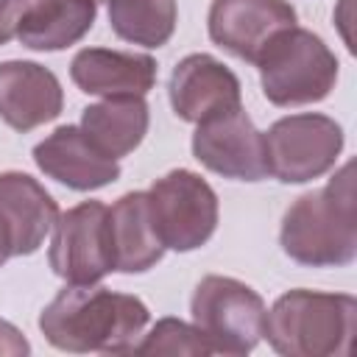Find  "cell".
<instances>
[{
	"label": "cell",
	"instance_id": "ba28073f",
	"mask_svg": "<svg viewBox=\"0 0 357 357\" xmlns=\"http://www.w3.org/2000/svg\"><path fill=\"white\" fill-rule=\"evenodd\" d=\"M47 262L56 276L70 284H95L114 271L109 206L84 201L59 215L47 248Z\"/></svg>",
	"mask_w": 357,
	"mask_h": 357
},
{
	"label": "cell",
	"instance_id": "8992f818",
	"mask_svg": "<svg viewBox=\"0 0 357 357\" xmlns=\"http://www.w3.org/2000/svg\"><path fill=\"white\" fill-rule=\"evenodd\" d=\"M343 151V128L318 112L287 114L265 131L268 176L282 184H304L329 173Z\"/></svg>",
	"mask_w": 357,
	"mask_h": 357
},
{
	"label": "cell",
	"instance_id": "2e32d148",
	"mask_svg": "<svg viewBox=\"0 0 357 357\" xmlns=\"http://www.w3.org/2000/svg\"><path fill=\"white\" fill-rule=\"evenodd\" d=\"M98 14V0H28L17 39L31 50H64L81 42Z\"/></svg>",
	"mask_w": 357,
	"mask_h": 357
},
{
	"label": "cell",
	"instance_id": "e0dca14e",
	"mask_svg": "<svg viewBox=\"0 0 357 357\" xmlns=\"http://www.w3.org/2000/svg\"><path fill=\"white\" fill-rule=\"evenodd\" d=\"M112 226V248H114V271L120 273H145L165 257V243L156 234L151 220L148 195L126 192L109 206Z\"/></svg>",
	"mask_w": 357,
	"mask_h": 357
},
{
	"label": "cell",
	"instance_id": "5bb4252c",
	"mask_svg": "<svg viewBox=\"0 0 357 357\" xmlns=\"http://www.w3.org/2000/svg\"><path fill=\"white\" fill-rule=\"evenodd\" d=\"M73 84L100 98H145L156 84V61L145 53L84 47L70 61Z\"/></svg>",
	"mask_w": 357,
	"mask_h": 357
},
{
	"label": "cell",
	"instance_id": "3957f363",
	"mask_svg": "<svg viewBox=\"0 0 357 357\" xmlns=\"http://www.w3.org/2000/svg\"><path fill=\"white\" fill-rule=\"evenodd\" d=\"M357 332V301L349 293L290 290L265 312V337L287 357H349Z\"/></svg>",
	"mask_w": 357,
	"mask_h": 357
},
{
	"label": "cell",
	"instance_id": "44dd1931",
	"mask_svg": "<svg viewBox=\"0 0 357 357\" xmlns=\"http://www.w3.org/2000/svg\"><path fill=\"white\" fill-rule=\"evenodd\" d=\"M28 0H0V45L17 36V22L25 11Z\"/></svg>",
	"mask_w": 357,
	"mask_h": 357
},
{
	"label": "cell",
	"instance_id": "7a4b0ae2",
	"mask_svg": "<svg viewBox=\"0 0 357 357\" xmlns=\"http://www.w3.org/2000/svg\"><path fill=\"white\" fill-rule=\"evenodd\" d=\"M282 251L307 268H343L357 257L354 162H346L321 190L304 192L282 218Z\"/></svg>",
	"mask_w": 357,
	"mask_h": 357
},
{
	"label": "cell",
	"instance_id": "277c9868",
	"mask_svg": "<svg viewBox=\"0 0 357 357\" xmlns=\"http://www.w3.org/2000/svg\"><path fill=\"white\" fill-rule=\"evenodd\" d=\"M259 84L273 106H307L324 100L337 84V59L307 28L279 31L257 56Z\"/></svg>",
	"mask_w": 357,
	"mask_h": 357
},
{
	"label": "cell",
	"instance_id": "7402d4cb",
	"mask_svg": "<svg viewBox=\"0 0 357 357\" xmlns=\"http://www.w3.org/2000/svg\"><path fill=\"white\" fill-rule=\"evenodd\" d=\"M28 351H31V346L22 337V332L14 324L0 318V354L3 357H20V354H28Z\"/></svg>",
	"mask_w": 357,
	"mask_h": 357
},
{
	"label": "cell",
	"instance_id": "4fadbf2b",
	"mask_svg": "<svg viewBox=\"0 0 357 357\" xmlns=\"http://www.w3.org/2000/svg\"><path fill=\"white\" fill-rule=\"evenodd\" d=\"M64 92L59 78L36 61L0 64V117L14 131H31L61 114Z\"/></svg>",
	"mask_w": 357,
	"mask_h": 357
},
{
	"label": "cell",
	"instance_id": "ac0fdd59",
	"mask_svg": "<svg viewBox=\"0 0 357 357\" xmlns=\"http://www.w3.org/2000/svg\"><path fill=\"white\" fill-rule=\"evenodd\" d=\"M148 103L142 98H103L81 112V131L109 159L128 156L148 134Z\"/></svg>",
	"mask_w": 357,
	"mask_h": 357
},
{
	"label": "cell",
	"instance_id": "ffe728a7",
	"mask_svg": "<svg viewBox=\"0 0 357 357\" xmlns=\"http://www.w3.org/2000/svg\"><path fill=\"white\" fill-rule=\"evenodd\" d=\"M131 354H190L204 357L212 354V346L198 332L195 324H184L178 318H162L156 326L142 335V340L134 346Z\"/></svg>",
	"mask_w": 357,
	"mask_h": 357
},
{
	"label": "cell",
	"instance_id": "30bf717a",
	"mask_svg": "<svg viewBox=\"0 0 357 357\" xmlns=\"http://www.w3.org/2000/svg\"><path fill=\"white\" fill-rule=\"evenodd\" d=\"M296 25L290 0H212L209 39L243 61H257L262 47L284 28Z\"/></svg>",
	"mask_w": 357,
	"mask_h": 357
},
{
	"label": "cell",
	"instance_id": "7c38bea8",
	"mask_svg": "<svg viewBox=\"0 0 357 357\" xmlns=\"http://www.w3.org/2000/svg\"><path fill=\"white\" fill-rule=\"evenodd\" d=\"M33 162L45 176L78 192L100 190L120 178L117 159L103 156L81 126H59L53 134H47L33 148Z\"/></svg>",
	"mask_w": 357,
	"mask_h": 357
},
{
	"label": "cell",
	"instance_id": "d6986e66",
	"mask_svg": "<svg viewBox=\"0 0 357 357\" xmlns=\"http://www.w3.org/2000/svg\"><path fill=\"white\" fill-rule=\"evenodd\" d=\"M176 0H109L112 31L131 45L162 47L176 31Z\"/></svg>",
	"mask_w": 357,
	"mask_h": 357
},
{
	"label": "cell",
	"instance_id": "8fae6325",
	"mask_svg": "<svg viewBox=\"0 0 357 357\" xmlns=\"http://www.w3.org/2000/svg\"><path fill=\"white\" fill-rule=\"evenodd\" d=\"M170 106L187 123H204L215 114L243 106L240 78L209 53L184 56L170 73Z\"/></svg>",
	"mask_w": 357,
	"mask_h": 357
},
{
	"label": "cell",
	"instance_id": "52a82bcc",
	"mask_svg": "<svg viewBox=\"0 0 357 357\" xmlns=\"http://www.w3.org/2000/svg\"><path fill=\"white\" fill-rule=\"evenodd\" d=\"M148 209L165 248L195 251L218 229V195L192 170H170L151 184Z\"/></svg>",
	"mask_w": 357,
	"mask_h": 357
},
{
	"label": "cell",
	"instance_id": "9c48e42d",
	"mask_svg": "<svg viewBox=\"0 0 357 357\" xmlns=\"http://www.w3.org/2000/svg\"><path fill=\"white\" fill-rule=\"evenodd\" d=\"M192 156L212 173L237 181H262L268 176L265 134L251 123L243 106L198 123Z\"/></svg>",
	"mask_w": 357,
	"mask_h": 357
},
{
	"label": "cell",
	"instance_id": "603a6c76",
	"mask_svg": "<svg viewBox=\"0 0 357 357\" xmlns=\"http://www.w3.org/2000/svg\"><path fill=\"white\" fill-rule=\"evenodd\" d=\"M11 257H14V240H11L8 223H6V218H3V212H0V268H3L6 259H11Z\"/></svg>",
	"mask_w": 357,
	"mask_h": 357
},
{
	"label": "cell",
	"instance_id": "9a60e30c",
	"mask_svg": "<svg viewBox=\"0 0 357 357\" xmlns=\"http://www.w3.org/2000/svg\"><path fill=\"white\" fill-rule=\"evenodd\" d=\"M0 212L11 229L14 257L33 254L59 220L53 195L28 173H0Z\"/></svg>",
	"mask_w": 357,
	"mask_h": 357
},
{
	"label": "cell",
	"instance_id": "6da1fadb",
	"mask_svg": "<svg viewBox=\"0 0 357 357\" xmlns=\"http://www.w3.org/2000/svg\"><path fill=\"white\" fill-rule=\"evenodd\" d=\"M148 307L128 293L95 284H70L42 310L39 329L61 351L131 354L148 326Z\"/></svg>",
	"mask_w": 357,
	"mask_h": 357
},
{
	"label": "cell",
	"instance_id": "5b68a950",
	"mask_svg": "<svg viewBox=\"0 0 357 357\" xmlns=\"http://www.w3.org/2000/svg\"><path fill=\"white\" fill-rule=\"evenodd\" d=\"M190 312L212 354H248L262 340L268 310L245 282L212 273L195 284Z\"/></svg>",
	"mask_w": 357,
	"mask_h": 357
}]
</instances>
